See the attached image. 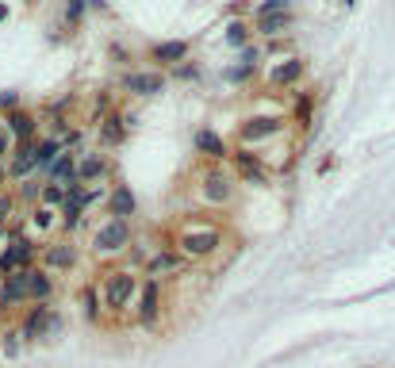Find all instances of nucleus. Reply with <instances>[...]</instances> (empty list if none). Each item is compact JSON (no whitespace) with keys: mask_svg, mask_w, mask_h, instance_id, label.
<instances>
[{"mask_svg":"<svg viewBox=\"0 0 395 368\" xmlns=\"http://www.w3.org/2000/svg\"><path fill=\"white\" fill-rule=\"evenodd\" d=\"M0 107H4V111H16V107H20V96H16V92H0Z\"/></svg>","mask_w":395,"mask_h":368,"instance_id":"33","label":"nucleus"},{"mask_svg":"<svg viewBox=\"0 0 395 368\" xmlns=\"http://www.w3.org/2000/svg\"><path fill=\"white\" fill-rule=\"evenodd\" d=\"M234 165H238V173L246 176L250 184H265V173H261V165H257V157H253V154L238 150V154H234Z\"/></svg>","mask_w":395,"mask_h":368,"instance_id":"20","label":"nucleus"},{"mask_svg":"<svg viewBox=\"0 0 395 368\" xmlns=\"http://www.w3.org/2000/svg\"><path fill=\"white\" fill-rule=\"evenodd\" d=\"M123 135H127L123 116H107V119H104V142H107V146H119V142H123Z\"/></svg>","mask_w":395,"mask_h":368,"instance_id":"24","label":"nucleus"},{"mask_svg":"<svg viewBox=\"0 0 395 368\" xmlns=\"http://www.w3.org/2000/svg\"><path fill=\"white\" fill-rule=\"evenodd\" d=\"M127 92H135V96H157L165 88V77L162 73H131V77L123 81Z\"/></svg>","mask_w":395,"mask_h":368,"instance_id":"7","label":"nucleus"},{"mask_svg":"<svg viewBox=\"0 0 395 368\" xmlns=\"http://www.w3.org/2000/svg\"><path fill=\"white\" fill-rule=\"evenodd\" d=\"M20 334H8V341H4V353H8V357H16V353H20Z\"/></svg>","mask_w":395,"mask_h":368,"instance_id":"35","label":"nucleus"},{"mask_svg":"<svg viewBox=\"0 0 395 368\" xmlns=\"http://www.w3.org/2000/svg\"><path fill=\"white\" fill-rule=\"evenodd\" d=\"M196 150L200 154H207V157H227V146H222V138L215 135V131H196Z\"/></svg>","mask_w":395,"mask_h":368,"instance_id":"17","label":"nucleus"},{"mask_svg":"<svg viewBox=\"0 0 395 368\" xmlns=\"http://www.w3.org/2000/svg\"><path fill=\"white\" fill-rule=\"evenodd\" d=\"M280 131H284V119L280 116H257V119H246L238 135H242V142H261V138H272Z\"/></svg>","mask_w":395,"mask_h":368,"instance_id":"4","label":"nucleus"},{"mask_svg":"<svg viewBox=\"0 0 395 368\" xmlns=\"http://www.w3.org/2000/svg\"><path fill=\"white\" fill-rule=\"evenodd\" d=\"M173 269H181V257H177V253H157L154 261L146 265V276H150V280H154V276H162V272H173Z\"/></svg>","mask_w":395,"mask_h":368,"instance_id":"22","label":"nucleus"},{"mask_svg":"<svg viewBox=\"0 0 395 368\" xmlns=\"http://www.w3.org/2000/svg\"><path fill=\"white\" fill-rule=\"evenodd\" d=\"M39 146L35 142H20V150H16V157H12V176H27L35 165H39Z\"/></svg>","mask_w":395,"mask_h":368,"instance_id":"12","label":"nucleus"},{"mask_svg":"<svg viewBox=\"0 0 395 368\" xmlns=\"http://www.w3.org/2000/svg\"><path fill=\"white\" fill-rule=\"evenodd\" d=\"M62 146H66V142H58V138H50V142H39V154H35V157H39V165H47V169H50V165L58 161Z\"/></svg>","mask_w":395,"mask_h":368,"instance_id":"25","label":"nucleus"},{"mask_svg":"<svg viewBox=\"0 0 395 368\" xmlns=\"http://www.w3.org/2000/svg\"><path fill=\"white\" fill-rule=\"evenodd\" d=\"M250 73H253V66H234V69H227V81H250Z\"/></svg>","mask_w":395,"mask_h":368,"instance_id":"31","label":"nucleus"},{"mask_svg":"<svg viewBox=\"0 0 395 368\" xmlns=\"http://www.w3.org/2000/svg\"><path fill=\"white\" fill-rule=\"evenodd\" d=\"M203 200H207V204H227V200H231V181H227V173L212 169V173L203 176Z\"/></svg>","mask_w":395,"mask_h":368,"instance_id":"8","label":"nucleus"},{"mask_svg":"<svg viewBox=\"0 0 395 368\" xmlns=\"http://www.w3.org/2000/svg\"><path fill=\"white\" fill-rule=\"evenodd\" d=\"M219 231L215 226H207V231H184L181 234V250L188 253V257H207V253L219 250Z\"/></svg>","mask_w":395,"mask_h":368,"instance_id":"3","label":"nucleus"},{"mask_svg":"<svg viewBox=\"0 0 395 368\" xmlns=\"http://www.w3.org/2000/svg\"><path fill=\"white\" fill-rule=\"evenodd\" d=\"M54 326H58V319H54V315H50L47 307H35V311L27 315V322H23L20 338H23V341H31V338H39L42 330H54Z\"/></svg>","mask_w":395,"mask_h":368,"instance_id":"10","label":"nucleus"},{"mask_svg":"<svg viewBox=\"0 0 395 368\" xmlns=\"http://www.w3.org/2000/svg\"><path fill=\"white\" fill-rule=\"evenodd\" d=\"M27 300V269L12 272L4 280V291H0V307H12V303H23Z\"/></svg>","mask_w":395,"mask_h":368,"instance_id":"11","label":"nucleus"},{"mask_svg":"<svg viewBox=\"0 0 395 368\" xmlns=\"http://www.w3.org/2000/svg\"><path fill=\"white\" fill-rule=\"evenodd\" d=\"M277 12H288V0H265V4L257 8V20L261 16H277Z\"/></svg>","mask_w":395,"mask_h":368,"instance_id":"30","label":"nucleus"},{"mask_svg":"<svg viewBox=\"0 0 395 368\" xmlns=\"http://www.w3.org/2000/svg\"><path fill=\"white\" fill-rule=\"evenodd\" d=\"M127 242H131V226L119 223V219H107V223L97 231V238H92L97 253H119Z\"/></svg>","mask_w":395,"mask_h":368,"instance_id":"2","label":"nucleus"},{"mask_svg":"<svg viewBox=\"0 0 395 368\" xmlns=\"http://www.w3.org/2000/svg\"><path fill=\"white\" fill-rule=\"evenodd\" d=\"M69 181H77V157L58 154V161L50 165V184H69Z\"/></svg>","mask_w":395,"mask_h":368,"instance_id":"15","label":"nucleus"},{"mask_svg":"<svg viewBox=\"0 0 395 368\" xmlns=\"http://www.w3.org/2000/svg\"><path fill=\"white\" fill-rule=\"evenodd\" d=\"M292 27V12H277V16H261V35H280Z\"/></svg>","mask_w":395,"mask_h":368,"instance_id":"23","label":"nucleus"},{"mask_svg":"<svg viewBox=\"0 0 395 368\" xmlns=\"http://www.w3.org/2000/svg\"><path fill=\"white\" fill-rule=\"evenodd\" d=\"M296 111H299V119H307V116H311V96H303V100H299V104H296Z\"/></svg>","mask_w":395,"mask_h":368,"instance_id":"37","label":"nucleus"},{"mask_svg":"<svg viewBox=\"0 0 395 368\" xmlns=\"http://www.w3.org/2000/svg\"><path fill=\"white\" fill-rule=\"evenodd\" d=\"M107 207H112V219L127 223V219L135 215V192H131L127 184H116V192L107 196Z\"/></svg>","mask_w":395,"mask_h":368,"instance_id":"9","label":"nucleus"},{"mask_svg":"<svg viewBox=\"0 0 395 368\" xmlns=\"http://www.w3.org/2000/svg\"><path fill=\"white\" fill-rule=\"evenodd\" d=\"M50 276L47 272H39V269H27V300H47L50 295Z\"/></svg>","mask_w":395,"mask_h":368,"instance_id":"21","label":"nucleus"},{"mask_svg":"<svg viewBox=\"0 0 395 368\" xmlns=\"http://www.w3.org/2000/svg\"><path fill=\"white\" fill-rule=\"evenodd\" d=\"M346 4H353V0H346Z\"/></svg>","mask_w":395,"mask_h":368,"instance_id":"40","label":"nucleus"},{"mask_svg":"<svg viewBox=\"0 0 395 368\" xmlns=\"http://www.w3.org/2000/svg\"><path fill=\"white\" fill-rule=\"evenodd\" d=\"M12 207H16V200H12V196H0V226L8 223V215H12Z\"/></svg>","mask_w":395,"mask_h":368,"instance_id":"32","label":"nucleus"},{"mask_svg":"<svg viewBox=\"0 0 395 368\" xmlns=\"http://www.w3.org/2000/svg\"><path fill=\"white\" fill-rule=\"evenodd\" d=\"M42 261L54 265V269H73L77 253H73V246H69V242H58V246H50V250L42 253Z\"/></svg>","mask_w":395,"mask_h":368,"instance_id":"16","label":"nucleus"},{"mask_svg":"<svg viewBox=\"0 0 395 368\" xmlns=\"http://www.w3.org/2000/svg\"><path fill=\"white\" fill-rule=\"evenodd\" d=\"M8 135H16L20 142H31L35 138V116H27V111H8Z\"/></svg>","mask_w":395,"mask_h":368,"instance_id":"13","label":"nucleus"},{"mask_svg":"<svg viewBox=\"0 0 395 368\" xmlns=\"http://www.w3.org/2000/svg\"><path fill=\"white\" fill-rule=\"evenodd\" d=\"M31 223L39 226V231H50V226H54V215H50V207H35V215H31Z\"/></svg>","mask_w":395,"mask_h":368,"instance_id":"29","label":"nucleus"},{"mask_svg":"<svg viewBox=\"0 0 395 368\" xmlns=\"http://www.w3.org/2000/svg\"><path fill=\"white\" fill-rule=\"evenodd\" d=\"M135 295V276L131 272H112L104 280V307L107 311H123Z\"/></svg>","mask_w":395,"mask_h":368,"instance_id":"1","label":"nucleus"},{"mask_svg":"<svg viewBox=\"0 0 395 368\" xmlns=\"http://www.w3.org/2000/svg\"><path fill=\"white\" fill-rule=\"evenodd\" d=\"M107 173V161L100 154H85L77 161V181H97V176Z\"/></svg>","mask_w":395,"mask_h":368,"instance_id":"19","label":"nucleus"},{"mask_svg":"<svg viewBox=\"0 0 395 368\" xmlns=\"http://www.w3.org/2000/svg\"><path fill=\"white\" fill-rule=\"evenodd\" d=\"M66 204V188L62 184H42V207H58Z\"/></svg>","mask_w":395,"mask_h":368,"instance_id":"27","label":"nucleus"},{"mask_svg":"<svg viewBox=\"0 0 395 368\" xmlns=\"http://www.w3.org/2000/svg\"><path fill=\"white\" fill-rule=\"evenodd\" d=\"M157 315H162V284H157V280H146L142 300H138V322L154 326V322H157Z\"/></svg>","mask_w":395,"mask_h":368,"instance_id":"6","label":"nucleus"},{"mask_svg":"<svg viewBox=\"0 0 395 368\" xmlns=\"http://www.w3.org/2000/svg\"><path fill=\"white\" fill-rule=\"evenodd\" d=\"M299 77H303V62H299V58L280 62V66H277V69H272V73H269V81H272V85H277V88H284V85H296Z\"/></svg>","mask_w":395,"mask_h":368,"instance_id":"14","label":"nucleus"},{"mask_svg":"<svg viewBox=\"0 0 395 368\" xmlns=\"http://www.w3.org/2000/svg\"><path fill=\"white\" fill-rule=\"evenodd\" d=\"M0 238H4V226H0Z\"/></svg>","mask_w":395,"mask_h":368,"instance_id":"39","label":"nucleus"},{"mask_svg":"<svg viewBox=\"0 0 395 368\" xmlns=\"http://www.w3.org/2000/svg\"><path fill=\"white\" fill-rule=\"evenodd\" d=\"M81 8H85V0H69L66 16H69V20H77V16H81Z\"/></svg>","mask_w":395,"mask_h":368,"instance_id":"36","label":"nucleus"},{"mask_svg":"<svg viewBox=\"0 0 395 368\" xmlns=\"http://www.w3.org/2000/svg\"><path fill=\"white\" fill-rule=\"evenodd\" d=\"M81 311H85V319H88V322H97V319H100V300H97V291H92V288L81 291Z\"/></svg>","mask_w":395,"mask_h":368,"instance_id":"26","label":"nucleus"},{"mask_svg":"<svg viewBox=\"0 0 395 368\" xmlns=\"http://www.w3.org/2000/svg\"><path fill=\"white\" fill-rule=\"evenodd\" d=\"M8 154H12V135L4 131V127H0V161H4Z\"/></svg>","mask_w":395,"mask_h":368,"instance_id":"34","label":"nucleus"},{"mask_svg":"<svg viewBox=\"0 0 395 368\" xmlns=\"http://www.w3.org/2000/svg\"><path fill=\"white\" fill-rule=\"evenodd\" d=\"M8 20V4H0V23Z\"/></svg>","mask_w":395,"mask_h":368,"instance_id":"38","label":"nucleus"},{"mask_svg":"<svg viewBox=\"0 0 395 368\" xmlns=\"http://www.w3.org/2000/svg\"><path fill=\"white\" fill-rule=\"evenodd\" d=\"M35 257V246L27 242V238H12V246L4 253H0V272H20V269H27V261Z\"/></svg>","mask_w":395,"mask_h":368,"instance_id":"5","label":"nucleus"},{"mask_svg":"<svg viewBox=\"0 0 395 368\" xmlns=\"http://www.w3.org/2000/svg\"><path fill=\"white\" fill-rule=\"evenodd\" d=\"M227 42H231V47H242V50H246V42H250V31L242 27V23H231V27H227Z\"/></svg>","mask_w":395,"mask_h":368,"instance_id":"28","label":"nucleus"},{"mask_svg":"<svg viewBox=\"0 0 395 368\" xmlns=\"http://www.w3.org/2000/svg\"><path fill=\"white\" fill-rule=\"evenodd\" d=\"M184 54H188V42L173 39V42H157L154 47V62H162V66H173V62H181Z\"/></svg>","mask_w":395,"mask_h":368,"instance_id":"18","label":"nucleus"}]
</instances>
